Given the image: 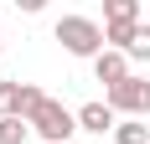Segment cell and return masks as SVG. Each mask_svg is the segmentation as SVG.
Wrapping results in <instances>:
<instances>
[{
    "label": "cell",
    "mask_w": 150,
    "mask_h": 144,
    "mask_svg": "<svg viewBox=\"0 0 150 144\" xmlns=\"http://www.w3.org/2000/svg\"><path fill=\"white\" fill-rule=\"evenodd\" d=\"M104 26H140V0H104Z\"/></svg>",
    "instance_id": "obj_7"
},
{
    "label": "cell",
    "mask_w": 150,
    "mask_h": 144,
    "mask_svg": "<svg viewBox=\"0 0 150 144\" xmlns=\"http://www.w3.org/2000/svg\"><path fill=\"white\" fill-rule=\"evenodd\" d=\"M0 52H5V41H0Z\"/></svg>",
    "instance_id": "obj_11"
},
{
    "label": "cell",
    "mask_w": 150,
    "mask_h": 144,
    "mask_svg": "<svg viewBox=\"0 0 150 144\" xmlns=\"http://www.w3.org/2000/svg\"><path fill=\"white\" fill-rule=\"evenodd\" d=\"M78 129H88V134H109V129H119V113H114L109 103H83V108H78Z\"/></svg>",
    "instance_id": "obj_6"
},
{
    "label": "cell",
    "mask_w": 150,
    "mask_h": 144,
    "mask_svg": "<svg viewBox=\"0 0 150 144\" xmlns=\"http://www.w3.org/2000/svg\"><path fill=\"white\" fill-rule=\"evenodd\" d=\"M104 103L114 108V113H124V118H150V82L145 77H129V82L109 87Z\"/></svg>",
    "instance_id": "obj_3"
},
{
    "label": "cell",
    "mask_w": 150,
    "mask_h": 144,
    "mask_svg": "<svg viewBox=\"0 0 150 144\" xmlns=\"http://www.w3.org/2000/svg\"><path fill=\"white\" fill-rule=\"evenodd\" d=\"M26 124H31V134H42L47 144H67V139L78 134V113L67 108V103H57V98H42Z\"/></svg>",
    "instance_id": "obj_2"
},
{
    "label": "cell",
    "mask_w": 150,
    "mask_h": 144,
    "mask_svg": "<svg viewBox=\"0 0 150 144\" xmlns=\"http://www.w3.org/2000/svg\"><path fill=\"white\" fill-rule=\"evenodd\" d=\"M114 144H150V124L145 118H124L114 129Z\"/></svg>",
    "instance_id": "obj_8"
},
{
    "label": "cell",
    "mask_w": 150,
    "mask_h": 144,
    "mask_svg": "<svg viewBox=\"0 0 150 144\" xmlns=\"http://www.w3.org/2000/svg\"><path fill=\"white\" fill-rule=\"evenodd\" d=\"M93 77H98V82H104V93H109V87L129 82L135 72H129V57H124V52H104V57L93 62Z\"/></svg>",
    "instance_id": "obj_5"
},
{
    "label": "cell",
    "mask_w": 150,
    "mask_h": 144,
    "mask_svg": "<svg viewBox=\"0 0 150 144\" xmlns=\"http://www.w3.org/2000/svg\"><path fill=\"white\" fill-rule=\"evenodd\" d=\"M52 36L62 41V52H67V57H88V62H98V57L109 52V36H104V26H98L93 15H57Z\"/></svg>",
    "instance_id": "obj_1"
},
{
    "label": "cell",
    "mask_w": 150,
    "mask_h": 144,
    "mask_svg": "<svg viewBox=\"0 0 150 144\" xmlns=\"http://www.w3.org/2000/svg\"><path fill=\"white\" fill-rule=\"evenodd\" d=\"M124 57H129V62H150V21L135 26V36H129V46H124Z\"/></svg>",
    "instance_id": "obj_9"
},
{
    "label": "cell",
    "mask_w": 150,
    "mask_h": 144,
    "mask_svg": "<svg viewBox=\"0 0 150 144\" xmlns=\"http://www.w3.org/2000/svg\"><path fill=\"white\" fill-rule=\"evenodd\" d=\"M42 98H47V93H42L36 82H21V77H11V82H0V118H31Z\"/></svg>",
    "instance_id": "obj_4"
},
{
    "label": "cell",
    "mask_w": 150,
    "mask_h": 144,
    "mask_svg": "<svg viewBox=\"0 0 150 144\" xmlns=\"http://www.w3.org/2000/svg\"><path fill=\"white\" fill-rule=\"evenodd\" d=\"M26 139H31L26 118H0V144H26Z\"/></svg>",
    "instance_id": "obj_10"
}]
</instances>
